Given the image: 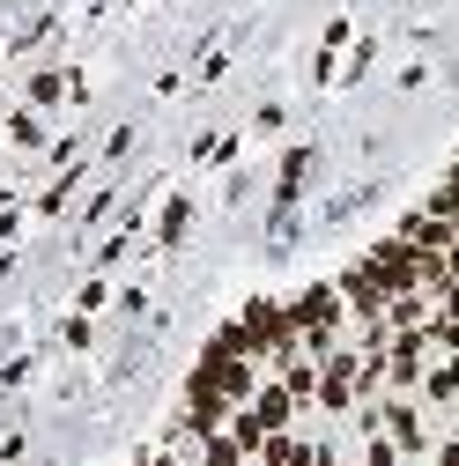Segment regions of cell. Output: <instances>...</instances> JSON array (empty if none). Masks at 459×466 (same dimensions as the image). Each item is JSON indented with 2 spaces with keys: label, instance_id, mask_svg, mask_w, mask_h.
<instances>
[{
  "label": "cell",
  "instance_id": "1",
  "mask_svg": "<svg viewBox=\"0 0 459 466\" xmlns=\"http://www.w3.org/2000/svg\"><path fill=\"white\" fill-rule=\"evenodd\" d=\"M186 222H193V208H186V200H170V208H163V229H156V238H163V245H178V238H186Z\"/></svg>",
  "mask_w": 459,
  "mask_h": 466
}]
</instances>
